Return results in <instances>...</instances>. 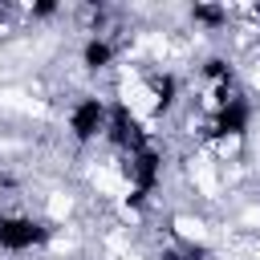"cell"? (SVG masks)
Here are the masks:
<instances>
[{
    "label": "cell",
    "instance_id": "obj_1",
    "mask_svg": "<svg viewBox=\"0 0 260 260\" xmlns=\"http://www.w3.org/2000/svg\"><path fill=\"white\" fill-rule=\"evenodd\" d=\"M32 240H41V228H37V223H28V219H4V223H0V244L24 248V244H32Z\"/></svg>",
    "mask_w": 260,
    "mask_h": 260
}]
</instances>
